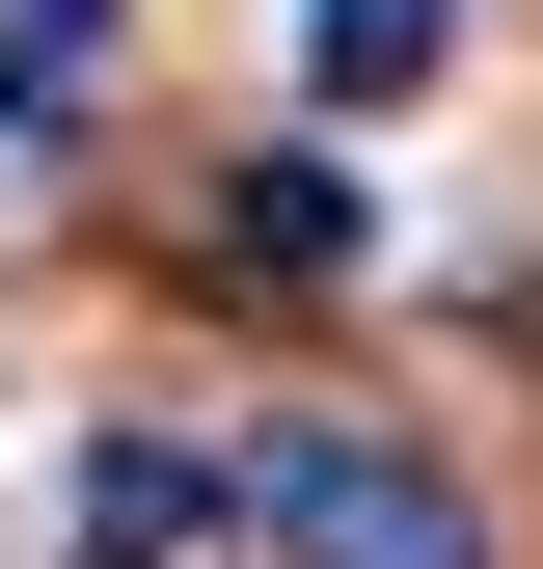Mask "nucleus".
Instances as JSON below:
<instances>
[{
    "instance_id": "obj_4",
    "label": "nucleus",
    "mask_w": 543,
    "mask_h": 569,
    "mask_svg": "<svg viewBox=\"0 0 543 569\" xmlns=\"http://www.w3.org/2000/svg\"><path fill=\"white\" fill-rule=\"evenodd\" d=\"M218 244H245V271H354V163H245Z\"/></svg>"
},
{
    "instance_id": "obj_3",
    "label": "nucleus",
    "mask_w": 543,
    "mask_h": 569,
    "mask_svg": "<svg viewBox=\"0 0 543 569\" xmlns=\"http://www.w3.org/2000/svg\"><path fill=\"white\" fill-rule=\"evenodd\" d=\"M435 54H462V0H299V82L326 109H407Z\"/></svg>"
},
{
    "instance_id": "obj_1",
    "label": "nucleus",
    "mask_w": 543,
    "mask_h": 569,
    "mask_svg": "<svg viewBox=\"0 0 543 569\" xmlns=\"http://www.w3.org/2000/svg\"><path fill=\"white\" fill-rule=\"evenodd\" d=\"M218 488H245L272 569H490V542H462V488L381 461V435H272V461H218Z\"/></svg>"
},
{
    "instance_id": "obj_5",
    "label": "nucleus",
    "mask_w": 543,
    "mask_h": 569,
    "mask_svg": "<svg viewBox=\"0 0 543 569\" xmlns=\"http://www.w3.org/2000/svg\"><path fill=\"white\" fill-rule=\"evenodd\" d=\"M82 54H109V0H0V109H55Z\"/></svg>"
},
{
    "instance_id": "obj_2",
    "label": "nucleus",
    "mask_w": 543,
    "mask_h": 569,
    "mask_svg": "<svg viewBox=\"0 0 543 569\" xmlns=\"http://www.w3.org/2000/svg\"><path fill=\"white\" fill-rule=\"evenodd\" d=\"M218 542H245V488H218V461H164V435H109V461H82V569H218Z\"/></svg>"
}]
</instances>
